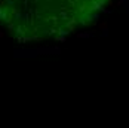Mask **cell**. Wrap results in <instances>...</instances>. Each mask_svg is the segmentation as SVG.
Here are the masks:
<instances>
[{"mask_svg":"<svg viewBox=\"0 0 129 128\" xmlns=\"http://www.w3.org/2000/svg\"><path fill=\"white\" fill-rule=\"evenodd\" d=\"M43 33L49 34V36H52V34L58 36V28H55V27H52V28H43Z\"/></svg>","mask_w":129,"mask_h":128,"instance_id":"cell-6","label":"cell"},{"mask_svg":"<svg viewBox=\"0 0 129 128\" xmlns=\"http://www.w3.org/2000/svg\"><path fill=\"white\" fill-rule=\"evenodd\" d=\"M68 34H70V31H68L67 28H58V36L65 37V36H68Z\"/></svg>","mask_w":129,"mask_h":128,"instance_id":"cell-9","label":"cell"},{"mask_svg":"<svg viewBox=\"0 0 129 128\" xmlns=\"http://www.w3.org/2000/svg\"><path fill=\"white\" fill-rule=\"evenodd\" d=\"M15 28H16V27L13 26V23H9V24H8V30H9L11 33H12V31H15Z\"/></svg>","mask_w":129,"mask_h":128,"instance_id":"cell-11","label":"cell"},{"mask_svg":"<svg viewBox=\"0 0 129 128\" xmlns=\"http://www.w3.org/2000/svg\"><path fill=\"white\" fill-rule=\"evenodd\" d=\"M34 15H36V19H42V13H40V11H34Z\"/></svg>","mask_w":129,"mask_h":128,"instance_id":"cell-12","label":"cell"},{"mask_svg":"<svg viewBox=\"0 0 129 128\" xmlns=\"http://www.w3.org/2000/svg\"><path fill=\"white\" fill-rule=\"evenodd\" d=\"M123 2H125V0H119V5H122V3H123Z\"/></svg>","mask_w":129,"mask_h":128,"instance_id":"cell-19","label":"cell"},{"mask_svg":"<svg viewBox=\"0 0 129 128\" xmlns=\"http://www.w3.org/2000/svg\"><path fill=\"white\" fill-rule=\"evenodd\" d=\"M98 3H100V5H103V6H104V5L107 3V0H98Z\"/></svg>","mask_w":129,"mask_h":128,"instance_id":"cell-16","label":"cell"},{"mask_svg":"<svg viewBox=\"0 0 129 128\" xmlns=\"http://www.w3.org/2000/svg\"><path fill=\"white\" fill-rule=\"evenodd\" d=\"M37 52L39 54H61V48L58 46H40L37 48Z\"/></svg>","mask_w":129,"mask_h":128,"instance_id":"cell-2","label":"cell"},{"mask_svg":"<svg viewBox=\"0 0 129 128\" xmlns=\"http://www.w3.org/2000/svg\"><path fill=\"white\" fill-rule=\"evenodd\" d=\"M70 2V5H74V0H68Z\"/></svg>","mask_w":129,"mask_h":128,"instance_id":"cell-18","label":"cell"},{"mask_svg":"<svg viewBox=\"0 0 129 128\" xmlns=\"http://www.w3.org/2000/svg\"><path fill=\"white\" fill-rule=\"evenodd\" d=\"M6 2V6H13V0H5Z\"/></svg>","mask_w":129,"mask_h":128,"instance_id":"cell-14","label":"cell"},{"mask_svg":"<svg viewBox=\"0 0 129 128\" xmlns=\"http://www.w3.org/2000/svg\"><path fill=\"white\" fill-rule=\"evenodd\" d=\"M107 34H108V30H103V33H101V36H104V37H107Z\"/></svg>","mask_w":129,"mask_h":128,"instance_id":"cell-15","label":"cell"},{"mask_svg":"<svg viewBox=\"0 0 129 128\" xmlns=\"http://www.w3.org/2000/svg\"><path fill=\"white\" fill-rule=\"evenodd\" d=\"M0 19H2L3 23H6V24H9V23H11V21H9L8 6H6V5H2V8H0Z\"/></svg>","mask_w":129,"mask_h":128,"instance_id":"cell-3","label":"cell"},{"mask_svg":"<svg viewBox=\"0 0 129 128\" xmlns=\"http://www.w3.org/2000/svg\"><path fill=\"white\" fill-rule=\"evenodd\" d=\"M79 19H76V18H70L67 23H65V28L71 33V31H74V28H76V26H77Z\"/></svg>","mask_w":129,"mask_h":128,"instance_id":"cell-4","label":"cell"},{"mask_svg":"<svg viewBox=\"0 0 129 128\" xmlns=\"http://www.w3.org/2000/svg\"><path fill=\"white\" fill-rule=\"evenodd\" d=\"M76 36H77L79 39H88V37H92L93 33H92V31H83V33H77Z\"/></svg>","mask_w":129,"mask_h":128,"instance_id":"cell-7","label":"cell"},{"mask_svg":"<svg viewBox=\"0 0 129 128\" xmlns=\"http://www.w3.org/2000/svg\"><path fill=\"white\" fill-rule=\"evenodd\" d=\"M27 31H24V28H22V26H16V28H15V34H16V37H21V36H25Z\"/></svg>","mask_w":129,"mask_h":128,"instance_id":"cell-5","label":"cell"},{"mask_svg":"<svg viewBox=\"0 0 129 128\" xmlns=\"http://www.w3.org/2000/svg\"><path fill=\"white\" fill-rule=\"evenodd\" d=\"M65 9H67V8H61V12H59V16H61L62 19H65V23H67V21H68L70 18H68V11H65Z\"/></svg>","mask_w":129,"mask_h":128,"instance_id":"cell-8","label":"cell"},{"mask_svg":"<svg viewBox=\"0 0 129 128\" xmlns=\"http://www.w3.org/2000/svg\"><path fill=\"white\" fill-rule=\"evenodd\" d=\"M100 28H101V30H107V24H105V23H101V24H100Z\"/></svg>","mask_w":129,"mask_h":128,"instance_id":"cell-13","label":"cell"},{"mask_svg":"<svg viewBox=\"0 0 129 128\" xmlns=\"http://www.w3.org/2000/svg\"><path fill=\"white\" fill-rule=\"evenodd\" d=\"M37 55H39L37 49H15L13 51L15 58H34Z\"/></svg>","mask_w":129,"mask_h":128,"instance_id":"cell-1","label":"cell"},{"mask_svg":"<svg viewBox=\"0 0 129 128\" xmlns=\"http://www.w3.org/2000/svg\"><path fill=\"white\" fill-rule=\"evenodd\" d=\"M55 40H56V42H61V43H64V42L67 40V39L62 37V36H55Z\"/></svg>","mask_w":129,"mask_h":128,"instance_id":"cell-10","label":"cell"},{"mask_svg":"<svg viewBox=\"0 0 129 128\" xmlns=\"http://www.w3.org/2000/svg\"><path fill=\"white\" fill-rule=\"evenodd\" d=\"M2 37H5V33H3V31H0V39Z\"/></svg>","mask_w":129,"mask_h":128,"instance_id":"cell-17","label":"cell"}]
</instances>
